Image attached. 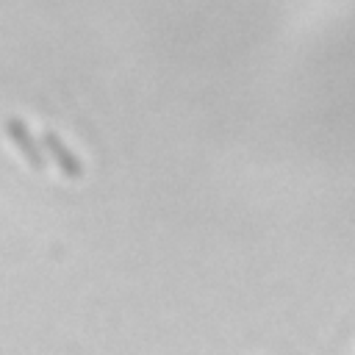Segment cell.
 Masks as SVG:
<instances>
[{
	"instance_id": "6da1fadb",
	"label": "cell",
	"mask_w": 355,
	"mask_h": 355,
	"mask_svg": "<svg viewBox=\"0 0 355 355\" xmlns=\"http://www.w3.org/2000/svg\"><path fill=\"white\" fill-rule=\"evenodd\" d=\"M6 133H8V139L19 147V153L25 155V161L33 166V169H44V155H42V147H39V141L33 139V133L28 130V125L22 122V119H17V116H11V119H6Z\"/></svg>"
},
{
	"instance_id": "7a4b0ae2",
	"label": "cell",
	"mask_w": 355,
	"mask_h": 355,
	"mask_svg": "<svg viewBox=\"0 0 355 355\" xmlns=\"http://www.w3.org/2000/svg\"><path fill=\"white\" fill-rule=\"evenodd\" d=\"M42 147L47 150V155L58 164V169H61L67 178H80V175H83V164H80L78 155L58 139V133L44 130V133H42Z\"/></svg>"
}]
</instances>
